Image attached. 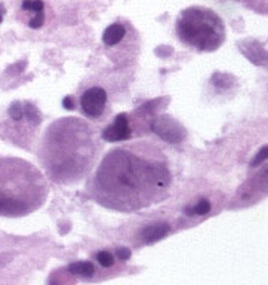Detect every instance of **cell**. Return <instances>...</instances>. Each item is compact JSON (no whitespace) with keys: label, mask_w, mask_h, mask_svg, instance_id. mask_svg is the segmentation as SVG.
<instances>
[{"label":"cell","mask_w":268,"mask_h":285,"mask_svg":"<svg viewBox=\"0 0 268 285\" xmlns=\"http://www.w3.org/2000/svg\"><path fill=\"white\" fill-rule=\"evenodd\" d=\"M176 33L184 45L202 52L216 51L226 40L222 18L202 6H191L180 14L176 20Z\"/></svg>","instance_id":"cell-4"},{"label":"cell","mask_w":268,"mask_h":285,"mask_svg":"<svg viewBox=\"0 0 268 285\" xmlns=\"http://www.w3.org/2000/svg\"><path fill=\"white\" fill-rule=\"evenodd\" d=\"M101 135L79 117H62L49 125L39 149V160L51 180L74 184L91 174L100 152Z\"/></svg>","instance_id":"cell-2"},{"label":"cell","mask_w":268,"mask_h":285,"mask_svg":"<svg viewBox=\"0 0 268 285\" xmlns=\"http://www.w3.org/2000/svg\"><path fill=\"white\" fill-rule=\"evenodd\" d=\"M70 272L74 275H80V276H92L95 269L94 264L89 262H79V263H73L70 264Z\"/></svg>","instance_id":"cell-9"},{"label":"cell","mask_w":268,"mask_h":285,"mask_svg":"<svg viewBox=\"0 0 268 285\" xmlns=\"http://www.w3.org/2000/svg\"><path fill=\"white\" fill-rule=\"evenodd\" d=\"M117 256L120 260H127L130 257V251L127 248H120V250H117Z\"/></svg>","instance_id":"cell-14"},{"label":"cell","mask_w":268,"mask_h":285,"mask_svg":"<svg viewBox=\"0 0 268 285\" xmlns=\"http://www.w3.org/2000/svg\"><path fill=\"white\" fill-rule=\"evenodd\" d=\"M22 9L24 11L40 12V11H43V2H41V0H24V2H22Z\"/></svg>","instance_id":"cell-11"},{"label":"cell","mask_w":268,"mask_h":285,"mask_svg":"<svg viewBox=\"0 0 268 285\" xmlns=\"http://www.w3.org/2000/svg\"><path fill=\"white\" fill-rule=\"evenodd\" d=\"M126 30L122 24H111L110 27H107V30L104 31L103 34V40L104 44L108 45V46H113V45H117L120 40L123 39Z\"/></svg>","instance_id":"cell-7"},{"label":"cell","mask_w":268,"mask_h":285,"mask_svg":"<svg viewBox=\"0 0 268 285\" xmlns=\"http://www.w3.org/2000/svg\"><path fill=\"white\" fill-rule=\"evenodd\" d=\"M107 103V94L103 88H89L80 100V106L86 116L89 117H100L104 113Z\"/></svg>","instance_id":"cell-5"},{"label":"cell","mask_w":268,"mask_h":285,"mask_svg":"<svg viewBox=\"0 0 268 285\" xmlns=\"http://www.w3.org/2000/svg\"><path fill=\"white\" fill-rule=\"evenodd\" d=\"M62 104H64V107H65V109H68V110H71V109H74V104H73V101H71V98H70V97H67V98H64V101H62Z\"/></svg>","instance_id":"cell-15"},{"label":"cell","mask_w":268,"mask_h":285,"mask_svg":"<svg viewBox=\"0 0 268 285\" xmlns=\"http://www.w3.org/2000/svg\"><path fill=\"white\" fill-rule=\"evenodd\" d=\"M2 20H3V15H2V12H0V22H2Z\"/></svg>","instance_id":"cell-16"},{"label":"cell","mask_w":268,"mask_h":285,"mask_svg":"<svg viewBox=\"0 0 268 285\" xmlns=\"http://www.w3.org/2000/svg\"><path fill=\"white\" fill-rule=\"evenodd\" d=\"M43 20H44V17H43V11L36 12V17L30 21V27H31V28H39V27L43 24Z\"/></svg>","instance_id":"cell-13"},{"label":"cell","mask_w":268,"mask_h":285,"mask_svg":"<svg viewBox=\"0 0 268 285\" xmlns=\"http://www.w3.org/2000/svg\"><path fill=\"white\" fill-rule=\"evenodd\" d=\"M49 186L41 171L18 157L0 159V216L24 217L37 211Z\"/></svg>","instance_id":"cell-3"},{"label":"cell","mask_w":268,"mask_h":285,"mask_svg":"<svg viewBox=\"0 0 268 285\" xmlns=\"http://www.w3.org/2000/svg\"><path fill=\"white\" fill-rule=\"evenodd\" d=\"M210 210V203L207 200H200L197 205L194 207H187L186 208V213L188 216H203V214H207V211Z\"/></svg>","instance_id":"cell-10"},{"label":"cell","mask_w":268,"mask_h":285,"mask_svg":"<svg viewBox=\"0 0 268 285\" xmlns=\"http://www.w3.org/2000/svg\"><path fill=\"white\" fill-rule=\"evenodd\" d=\"M170 184L172 171L165 152L151 143L140 141L110 150L87 189L100 205L135 213L165 200Z\"/></svg>","instance_id":"cell-1"},{"label":"cell","mask_w":268,"mask_h":285,"mask_svg":"<svg viewBox=\"0 0 268 285\" xmlns=\"http://www.w3.org/2000/svg\"><path fill=\"white\" fill-rule=\"evenodd\" d=\"M97 260H98V263H100L103 267H110V266H113V263H114V257H113V254L108 253V251H101V253H98V254H97Z\"/></svg>","instance_id":"cell-12"},{"label":"cell","mask_w":268,"mask_h":285,"mask_svg":"<svg viewBox=\"0 0 268 285\" xmlns=\"http://www.w3.org/2000/svg\"><path fill=\"white\" fill-rule=\"evenodd\" d=\"M169 232V227L166 224H154V226H150L144 230V239L145 242L151 243V242H156L159 239H162L163 236H166Z\"/></svg>","instance_id":"cell-8"},{"label":"cell","mask_w":268,"mask_h":285,"mask_svg":"<svg viewBox=\"0 0 268 285\" xmlns=\"http://www.w3.org/2000/svg\"><path fill=\"white\" fill-rule=\"evenodd\" d=\"M101 138L104 141L116 143V141H124L130 138V128L127 124V117L124 113L117 114L114 124H111L108 128H105L101 134Z\"/></svg>","instance_id":"cell-6"}]
</instances>
